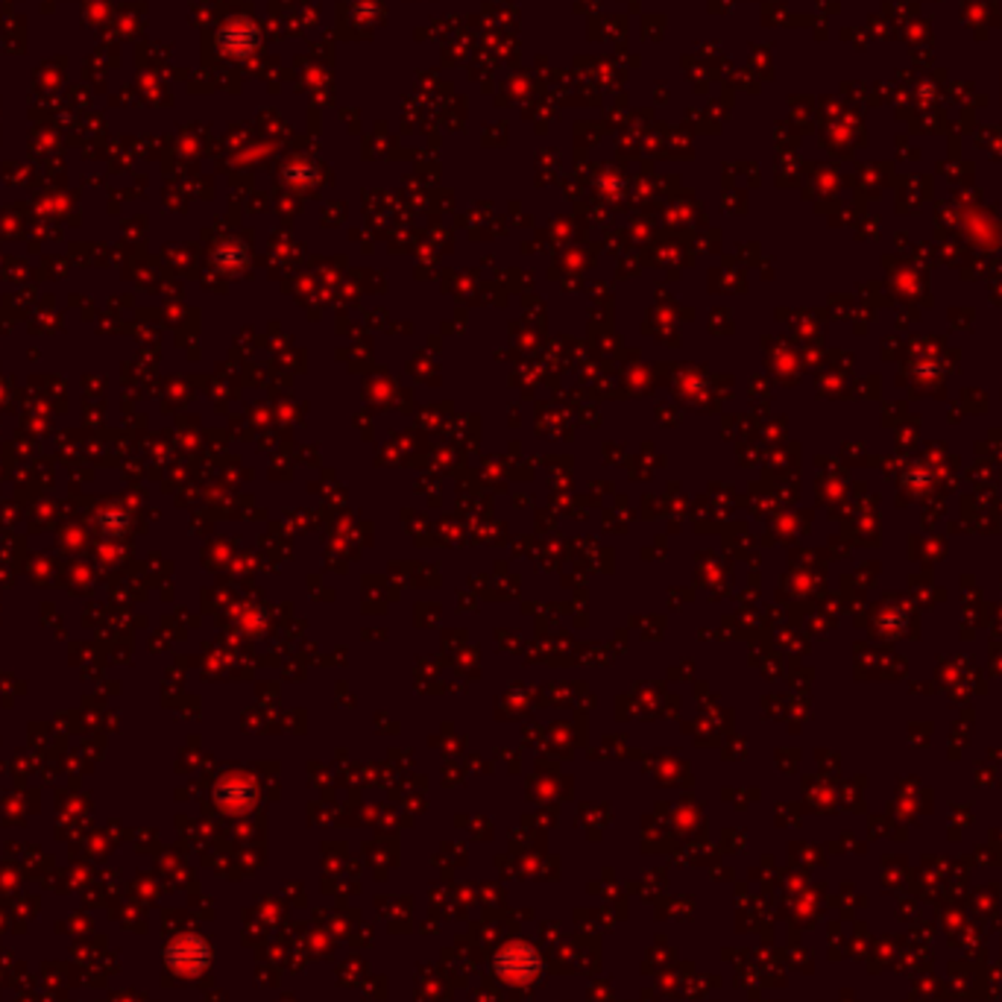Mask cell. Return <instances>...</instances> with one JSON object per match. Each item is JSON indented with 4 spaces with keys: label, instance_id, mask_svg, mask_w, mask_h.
Masks as SVG:
<instances>
[{
    "label": "cell",
    "instance_id": "obj_1",
    "mask_svg": "<svg viewBox=\"0 0 1002 1002\" xmlns=\"http://www.w3.org/2000/svg\"><path fill=\"white\" fill-rule=\"evenodd\" d=\"M539 970H543V962L528 944H511L496 956V974L511 984H528L534 976H539Z\"/></svg>",
    "mask_w": 1002,
    "mask_h": 1002
}]
</instances>
